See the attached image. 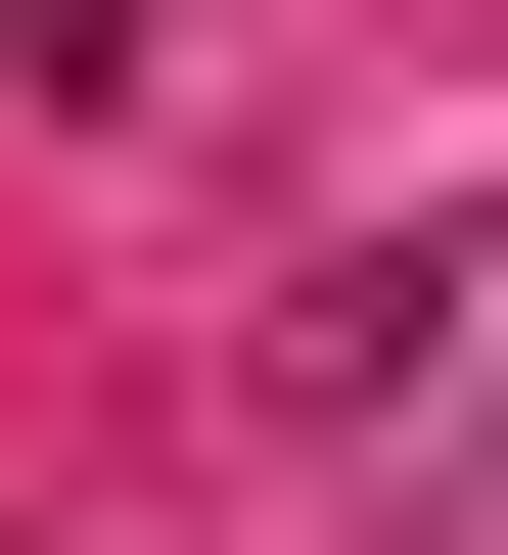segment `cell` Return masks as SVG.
I'll return each instance as SVG.
<instances>
[{
  "label": "cell",
  "mask_w": 508,
  "mask_h": 555,
  "mask_svg": "<svg viewBox=\"0 0 508 555\" xmlns=\"http://www.w3.org/2000/svg\"><path fill=\"white\" fill-rule=\"evenodd\" d=\"M232 371L324 416V463H508V185H370V232L232 324Z\"/></svg>",
  "instance_id": "6da1fadb"
}]
</instances>
